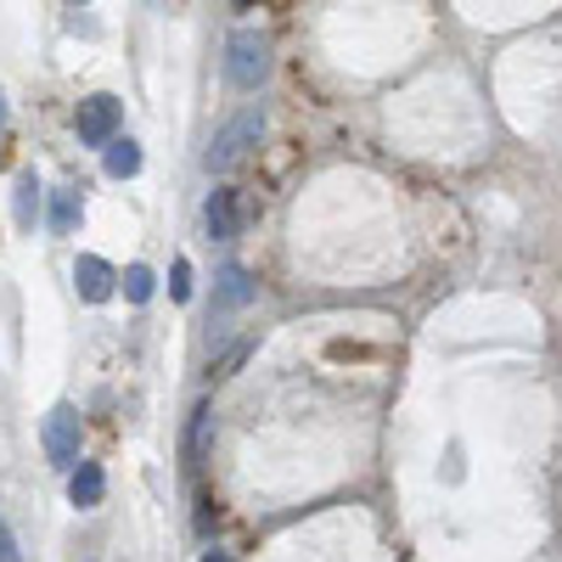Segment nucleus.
Returning <instances> with one entry per match:
<instances>
[{
	"mask_svg": "<svg viewBox=\"0 0 562 562\" xmlns=\"http://www.w3.org/2000/svg\"><path fill=\"white\" fill-rule=\"evenodd\" d=\"M23 551H18V535L7 529V518H0V562H18Z\"/></svg>",
	"mask_w": 562,
	"mask_h": 562,
	"instance_id": "obj_16",
	"label": "nucleus"
},
{
	"mask_svg": "<svg viewBox=\"0 0 562 562\" xmlns=\"http://www.w3.org/2000/svg\"><path fill=\"white\" fill-rule=\"evenodd\" d=\"M259 299V281L243 270V265H225L220 270V288H214V321H225L231 310H243V304H254Z\"/></svg>",
	"mask_w": 562,
	"mask_h": 562,
	"instance_id": "obj_7",
	"label": "nucleus"
},
{
	"mask_svg": "<svg viewBox=\"0 0 562 562\" xmlns=\"http://www.w3.org/2000/svg\"><path fill=\"white\" fill-rule=\"evenodd\" d=\"M169 299H175V304L192 299V259H175V265H169Z\"/></svg>",
	"mask_w": 562,
	"mask_h": 562,
	"instance_id": "obj_14",
	"label": "nucleus"
},
{
	"mask_svg": "<svg viewBox=\"0 0 562 562\" xmlns=\"http://www.w3.org/2000/svg\"><path fill=\"white\" fill-rule=\"evenodd\" d=\"M119 288H124V299H130V304H147V299L158 293V276H153L147 265H130V270L119 276Z\"/></svg>",
	"mask_w": 562,
	"mask_h": 562,
	"instance_id": "obj_12",
	"label": "nucleus"
},
{
	"mask_svg": "<svg viewBox=\"0 0 562 562\" xmlns=\"http://www.w3.org/2000/svg\"><path fill=\"white\" fill-rule=\"evenodd\" d=\"M237 7H254V0H237Z\"/></svg>",
	"mask_w": 562,
	"mask_h": 562,
	"instance_id": "obj_19",
	"label": "nucleus"
},
{
	"mask_svg": "<svg viewBox=\"0 0 562 562\" xmlns=\"http://www.w3.org/2000/svg\"><path fill=\"white\" fill-rule=\"evenodd\" d=\"M0 124H7V97H0Z\"/></svg>",
	"mask_w": 562,
	"mask_h": 562,
	"instance_id": "obj_18",
	"label": "nucleus"
},
{
	"mask_svg": "<svg viewBox=\"0 0 562 562\" xmlns=\"http://www.w3.org/2000/svg\"><path fill=\"white\" fill-rule=\"evenodd\" d=\"M265 79H270V40L259 29H237L225 40V85L259 90Z\"/></svg>",
	"mask_w": 562,
	"mask_h": 562,
	"instance_id": "obj_2",
	"label": "nucleus"
},
{
	"mask_svg": "<svg viewBox=\"0 0 562 562\" xmlns=\"http://www.w3.org/2000/svg\"><path fill=\"white\" fill-rule=\"evenodd\" d=\"M203 562H231V551H220V546H214V551H203Z\"/></svg>",
	"mask_w": 562,
	"mask_h": 562,
	"instance_id": "obj_17",
	"label": "nucleus"
},
{
	"mask_svg": "<svg viewBox=\"0 0 562 562\" xmlns=\"http://www.w3.org/2000/svg\"><path fill=\"white\" fill-rule=\"evenodd\" d=\"M40 445H45V461L63 467V473H74L79 467V445H85V422L74 405H52V416H45L40 428Z\"/></svg>",
	"mask_w": 562,
	"mask_h": 562,
	"instance_id": "obj_3",
	"label": "nucleus"
},
{
	"mask_svg": "<svg viewBox=\"0 0 562 562\" xmlns=\"http://www.w3.org/2000/svg\"><path fill=\"white\" fill-rule=\"evenodd\" d=\"M209 422H214V411H209V405H198V411H192V434H186V461H192V467L203 461V445H209Z\"/></svg>",
	"mask_w": 562,
	"mask_h": 562,
	"instance_id": "obj_13",
	"label": "nucleus"
},
{
	"mask_svg": "<svg viewBox=\"0 0 562 562\" xmlns=\"http://www.w3.org/2000/svg\"><path fill=\"white\" fill-rule=\"evenodd\" d=\"M243 220H248V203H243L237 186H214L209 203H203V225H209V237H214V243H231V237L243 231Z\"/></svg>",
	"mask_w": 562,
	"mask_h": 562,
	"instance_id": "obj_5",
	"label": "nucleus"
},
{
	"mask_svg": "<svg viewBox=\"0 0 562 562\" xmlns=\"http://www.w3.org/2000/svg\"><path fill=\"white\" fill-rule=\"evenodd\" d=\"M40 203H45L40 180H34V169H23L18 186H12V220H18V231H34L40 225Z\"/></svg>",
	"mask_w": 562,
	"mask_h": 562,
	"instance_id": "obj_9",
	"label": "nucleus"
},
{
	"mask_svg": "<svg viewBox=\"0 0 562 562\" xmlns=\"http://www.w3.org/2000/svg\"><path fill=\"white\" fill-rule=\"evenodd\" d=\"M102 153H108V175H113V180H130V175H140V140H130V135H113Z\"/></svg>",
	"mask_w": 562,
	"mask_h": 562,
	"instance_id": "obj_11",
	"label": "nucleus"
},
{
	"mask_svg": "<svg viewBox=\"0 0 562 562\" xmlns=\"http://www.w3.org/2000/svg\"><path fill=\"white\" fill-rule=\"evenodd\" d=\"M79 214H85L79 186H63V192H52V209H45V220H52V231H57V237H74Z\"/></svg>",
	"mask_w": 562,
	"mask_h": 562,
	"instance_id": "obj_10",
	"label": "nucleus"
},
{
	"mask_svg": "<svg viewBox=\"0 0 562 562\" xmlns=\"http://www.w3.org/2000/svg\"><path fill=\"white\" fill-rule=\"evenodd\" d=\"M74 288H79L85 304H108L113 288H119V270L108 259H97V254H79L74 259Z\"/></svg>",
	"mask_w": 562,
	"mask_h": 562,
	"instance_id": "obj_6",
	"label": "nucleus"
},
{
	"mask_svg": "<svg viewBox=\"0 0 562 562\" xmlns=\"http://www.w3.org/2000/svg\"><path fill=\"white\" fill-rule=\"evenodd\" d=\"M102 495H108V473H102V461H85V456H79V467L68 473V501H74L79 512H90V506H102Z\"/></svg>",
	"mask_w": 562,
	"mask_h": 562,
	"instance_id": "obj_8",
	"label": "nucleus"
},
{
	"mask_svg": "<svg viewBox=\"0 0 562 562\" xmlns=\"http://www.w3.org/2000/svg\"><path fill=\"white\" fill-rule=\"evenodd\" d=\"M119 124H124V102L113 97V90H97V97H85L79 113H74V130H79L85 147H108V140L119 135Z\"/></svg>",
	"mask_w": 562,
	"mask_h": 562,
	"instance_id": "obj_4",
	"label": "nucleus"
},
{
	"mask_svg": "<svg viewBox=\"0 0 562 562\" xmlns=\"http://www.w3.org/2000/svg\"><path fill=\"white\" fill-rule=\"evenodd\" d=\"M248 355H254V338H243V344H231V349H225V355L214 360V378H231V371H237V366H243Z\"/></svg>",
	"mask_w": 562,
	"mask_h": 562,
	"instance_id": "obj_15",
	"label": "nucleus"
},
{
	"mask_svg": "<svg viewBox=\"0 0 562 562\" xmlns=\"http://www.w3.org/2000/svg\"><path fill=\"white\" fill-rule=\"evenodd\" d=\"M259 135H265V108L254 102V108H243L237 119H225V124L214 130L209 153H203V169H209V175H225L248 147H259Z\"/></svg>",
	"mask_w": 562,
	"mask_h": 562,
	"instance_id": "obj_1",
	"label": "nucleus"
}]
</instances>
